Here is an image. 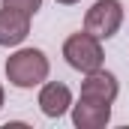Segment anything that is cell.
<instances>
[{
  "instance_id": "30bf717a",
  "label": "cell",
  "mask_w": 129,
  "mask_h": 129,
  "mask_svg": "<svg viewBox=\"0 0 129 129\" xmlns=\"http://www.w3.org/2000/svg\"><path fill=\"white\" fill-rule=\"evenodd\" d=\"M0 108H3V84H0Z\"/></svg>"
},
{
  "instance_id": "ba28073f",
  "label": "cell",
  "mask_w": 129,
  "mask_h": 129,
  "mask_svg": "<svg viewBox=\"0 0 129 129\" xmlns=\"http://www.w3.org/2000/svg\"><path fill=\"white\" fill-rule=\"evenodd\" d=\"M3 6L18 9V12H27V15H36L39 6H42V0H3Z\"/></svg>"
},
{
  "instance_id": "9c48e42d",
  "label": "cell",
  "mask_w": 129,
  "mask_h": 129,
  "mask_svg": "<svg viewBox=\"0 0 129 129\" xmlns=\"http://www.w3.org/2000/svg\"><path fill=\"white\" fill-rule=\"evenodd\" d=\"M57 3H63V6H72V3H78V0H57Z\"/></svg>"
},
{
  "instance_id": "52a82bcc",
  "label": "cell",
  "mask_w": 129,
  "mask_h": 129,
  "mask_svg": "<svg viewBox=\"0 0 129 129\" xmlns=\"http://www.w3.org/2000/svg\"><path fill=\"white\" fill-rule=\"evenodd\" d=\"M72 105V90L63 81H48L39 90V108L45 117H63Z\"/></svg>"
},
{
  "instance_id": "6da1fadb",
  "label": "cell",
  "mask_w": 129,
  "mask_h": 129,
  "mask_svg": "<svg viewBox=\"0 0 129 129\" xmlns=\"http://www.w3.org/2000/svg\"><path fill=\"white\" fill-rule=\"evenodd\" d=\"M48 57L39 48H18L9 60H6V78L12 87L30 90L36 84H42L48 78Z\"/></svg>"
},
{
  "instance_id": "7a4b0ae2",
  "label": "cell",
  "mask_w": 129,
  "mask_h": 129,
  "mask_svg": "<svg viewBox=\"0 0 129 129\" xmlns=\"http://www.w3.org/2000/svg\"><path fill=\"white\" fill-rule=\"evenodd\" d=\"M102 39H96L93 33L81 30V33H72L69 39L63 42V57L66 63L72 66V69H78V72H96L102 69V60H105V54H102V45H99Z\"/></svg>"
},
{
  "instance_id": "8992f818",
  "label": "cell",
  "mask_w": 129,
  "mask_h": 129,
  "mask_svg": "<svg viewBox=\"0 0 129 129\" xmlns=\"http://www.w3.org/2000/svg\"><path fill=\"white\" fill-rule=\"evenodd\" d=\"M111 120V102H90L81 99L78 105H72V123L78 129H102Z\"/></svg>"
},
{
  "instance_id": "3957f363",
  "label": "cell",
  "mask_w": 129,
  "mask_h": 129,
  "mask_svg": "<svg viewBox=\"0 0 129 129\" xmlns=\"http://www.w3.org/2000/svg\"><path fill=\"white\" fill-rule=\"evenodd\" d=\"M123 24V6L120 0H96L84 15V30L96 39H111Z\"/></svg>"
},
{
  "instance_id": "5b68a950",
  "label": "cell",
  "mask_w": 129,
  "mask_h": 129,
  "mask_svg": "<svg viewBox=\"0 0 129 129\" xmlns=\"http://www.w3.org/2000/svg\"><path fill=\"white\" fill-rule=\"evenodd\" d=\"M117 78L105 69L96 72H87V78L81 81V99H90V102H114L117 99Z\"/></svg>"
},
{
  "instance_id": "277c9868",
  "label": "cell",
  "mask_w": 129,
  "mask_h": 129,
  "mask_svg": "<svg viewBox=\"0 0 129 129\" xmlns=\"http://www.w3.org/2000/svg\"><path fill=\"white\" fill-rule=\"evenodd\" d=\"M30 33V15L27 12H18V9H9L3 6L0 9V45L12 48V45H21Z\"/></svg>"
}]
</instances>
